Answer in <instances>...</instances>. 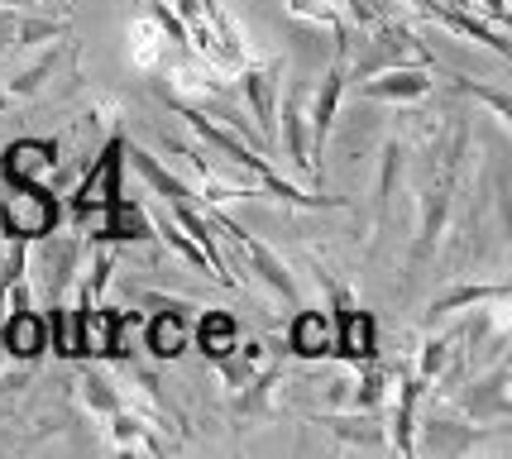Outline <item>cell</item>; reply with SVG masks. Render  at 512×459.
<instances>
[{
  "label": "cell",
  "instance_id": "6da1fadb",
  "mask_svg": "<svg viewBox=\"0 0 512 459\" xmlns=\"http://www.w3.org/2000/svg\"><path fill=\"white\" fill-rule=\"evenodd\" d=\"M383 67H431V72H441L436 53L422 44V34H412L393 15L374 24V29H364V34L355 29V44H350V58H345L350 82H364V77H374Z\"/></svg>",
  "mask_w": 512,
  "mask_h": 459
},
{
  "label": "cell",
  "instance_id": "7a4b0ae2",
  "mask_svg": "<svg viewBox=\"0 0 512 459\" xmlns=\"http://www.w3.org/2000/svg\"><path fill=\"white\" fill-rule=\"evenodd\" d=\"M455 187H460V182L431 173L426 177V187L417 192V230H412V249H407V268H402L407 287L426 273V263H436L441 244H446L450 216H455Z\"/></svg>",
  "mask_w": 512,
  "mask_h": 459
},
{
  "label": "cell",
  "instance_id": "3957f363",
  "mask_svg": "<svg viewBox=\"0 0 512 459\" xmlns=\"http://www.w3.org/2000/svg\"><path fill=\"white\" fill-rule=\"evenodd\" d=\"M283 77H288V63L283 58H254L235 72V96L245 101V115L249 125L259 130L264 139V153H273V130H278V91H283Z\"/></svg>",
  "mask_w": 512,
  "mask_h": 459
},
{
  "label": "cell",
  "instance_id": "277c9868",
  "mask_svg": "<svg viewBox=\"0 0 512 459\" xmlns=\"http://www.w3.org/2000/svg\"><path fill=\"white\" fill-rule=\"evenodd\" d=\"M288 82V91H278L283 96V106H278V130H273V153L283 149L288 153V163L297 168V173L307 177V182H316L321 187V168H316V153H312V120H307V72H292V77H283Z\"/></svg>",
  "mask_w": 512,
  "mask_h": 459
},
{
  "label": "cell",
  "instance_id": "5b68a950",
  "mask_svg": "<svg viewBox=\"0 0 512 459\" xmlns=\"http://www.w3.org/2000/svg\"><path fill=\"white\" fill-rule=\"evenodd\" d=\"M450 397H455V407L465 412V421L498 431V426L512 416V364H508V354H503V359H493L489 369L469 373Z\"/></svg>",
  "mask_w": 512,
  "mask_h": 459
},
{
  "label": "cell",
  "instance_id": "8992f818",
  "mask_svg": "<svg viewBox=\"0 0 512 459\" xmlns=\"http://www.w3.org/2000/svg\"><path fill=\"white\" fill-rule=\"evenodd\" d=\"M87 244L91 240H82V235H44V240H29V249H34V273L39 278H29V283L44 292L48 302L58 306V302H67V292H72V283L82 278V259H87Z\"/></svg>",
  "mask_w": 512,
  "mask_h": 459
},
{
  "label": "cell",
  "instance_id": "52a82bcc",
  "mask_svg": "<svg viewBox=\"0 0 512 459\" xmlns=\"http://www.w3.org/2000/svg\"><path fill=\"white\" fill-rule=\"evenodd\" d=\"M58 216H63V206L44 182H15V187H5V201H0V235H15L24 244L44 240L58 230Z\"/></svg>",
  "mask_w": 512,
  "mask_h": 459
},
{
  "label": "cell",
  "instance_id": "ba28073f",
  "mask_svg": "<svg viewBox=\"0 0 512 459\" xmlns=\"http://www.w3.org/2000/svg\"><path fill=\"white\" fill-rule=\"evenodd\" d=\"M120 173H125V134H111L101 153L87 163V173L72 192V211H101L120 197Z\"/></svg>",
  "mask_w": 512,
  "mask_h": 459
},
{
  "label": "cell",
  "instance_id": "9c48e42d",
  "mask_svg": "<svg viewBox=\"0 0 512 459\" xmlns=\"http://www.w3.org/2000/svg\"><path fill=\"white\" fill-rule=\"evenodd\" d=\"M407 163H412V144L398 139V134H388V139L379 144V182H374V225H369V244L393 225L402 182H407Z\"/></svg>",
  "mask_w": 512,
  "mask_h": 459
},
{
  "label": "cell",
  "instance_id": "30bf717a",
  "mask_svg": "<svg viewBox=\"0 0 512 459\" xmlns=\"http://www.w3.org/2000/svg\"><path fill=\"white\" fill-rule=\"evenodd\" d=\"M489 436V426H474V421H455V416H426L422 426H412V455H474Z\"/></svg>",
  "mask_w": 512,
  "mask_h": 459
},
{
  "label": "cell",
  "instance_id": "8fae6325",
  "mask_svg": "<svg viewBox=\"0 0 512 459\" xmlns=\"http://www.w3.org/2000/svg\"><path fill=\"white\" fill-rule=\"evenodd\" d=\"M307 426L331 431L350 450H369V455L388 450V431H383V421L374 412H355V407H345V412H307Z\"/></svg>",
  "mask_w": 512,
  "mask_h": 459
},
{
  "label": "cell",
  "instance_id": "7c38bea8",
  "mask_svg": "<svg viewBox=\"0 0 512 459\" xmlns=\"http://www.w3.org/2000/svg\"><path fill=\"white\" fill-rule=\"evenodd\" d=\"M58 173V144L53 139H15L10 149L0 153V182H48Z\"/></svg>",
  "mask_w": 512,
  "mask_h": 459
},
{
  "label": "cell",
  "instance_id": "4fadbf2b",
  "mask_svg": "<svg viewBox=\"0 0 512 459\" xmlns=\"http://www.w3.org/2000/svg\"><path fill=\"white\" fill-rule=\"evenodd\" d=\"M77 53H82V44L67 34V39H58V44H44V53L34 58L29 67H20V72H10L0 87L10 91V101H24V96H34V91H44V82H53L63 67L77 63Z\"/></svg>",
  "mask_w": 512,
  "mask_h": 459
},
{
  "label": "cell",
  "instance_id": "5bb4252c",
  "mask_svg": "<svg viewBox=\"0 0 512 459\" xmlns=\"http://www.w3.org/2000/svg\"><path fill=\"white\" fill-rule=\"evenodd\" d=\"M355 96L364 101H398V106H412V101H426L431 96V67H383L374 77L355 82Z\"/></svg>",
  "mask_w": 512,
  "mask_h": 459
},
{
  "label": "cell",
  "instance_id": "9a60e30c",
  "mask_svg": "<svg viewBox=\"0 0 512 459\" xmlns=\"http://www.w3.org/2000/svg\"><path fill=\"white\" fill-rule=\"evenodd\" d=\"M201 15H206V24H211V34H216V44L225 48V58L235 67L254 63V58H264V48L254 44V34L245 29V20L225 5V0H197Z\"/></svg>",
  "mask_w": 512,
  "mask_h": 459
},
{
  "label": "cell",
  "instance_id": "2e32d148",
  "mask_svg": "<svg viewBox=\"0 0 512 459\" xmlns=\"http://www.w3.org/2000/svg\"><path fill=\"white\" fill-rule=\"evenodd\" d=\"M106 436H111V450L115 455H168L173 440H163L158 426H149L139 412L120 407V412L106 416Z\"/></svg>",
  "mask_w": 512,
  "mask_h": 459
},
{
  "label": "cell",
  "instance_id": "e0dca14e",
  "mask_svg": "<svg viewBox=\"0 0 512 459\" xmlns=\"http://www.w3.org/2000/svg\"><path fill=\"white\" fill-rule=\"evenodd\" d=\"M498 297H512L508 278H498V283H455V287H446V292H436V297L426 302V330H436L441 321L460 316V311H474L479 302H498Z\"/></svg>",
  "mask_w": 512,
  "mask_h": 459
},
{
  "label": "cell",
  "instance_id": "ac0fdd59",
  "mask_svg": "<svg viewBox=\"0 0 512 459\" xmlns=\"http://www.w3.org/2000/svg\"><path fill=\"white\" fill-rule=\"evenodd\" d=\"M0 350L15 359H44L48 350V316L44 311H5L0 316Z\"/></svg>",
  "mask_w": 512,
  "mask_h": 459
},
{
  "label": "cell",
  "instance_id": "d6986e66",
  "mask_svg": "<svg viewBox=\"0 0 512 459\" xmlns=\"http://www.w3.org/2000/svg\"><path fill=\"white\" fill-rule=\"evenodd\" d=\"M120 120H125V96H120V91H91V101L82 106V115L72 120V139L87 153L96 139H111Z\"/></svg>",
  "mask_w": 512,
  "mask_h": 459
},
{
  "label": "cell",
  "instance_id": "ffe728a7",
  "mask_svg": "<svg viewBox=\"0 0 512 459\" xmlns=\"http://www.w3.org/2000/svg\"><path fill=\"white\" fill-rule=\"evenodd\" d=\"M168 34H163V24L154 20V15H139V20H130V29H125V58H130V67L139 72V77H154L158 67L168 63Z\"/></svg>",
  "mask_w": 512,
  "mask_h": 459
},
{
  "label": "cell",
  "instance_id": "44dd1931",
  "mask_svg": "<svg viewBox=\"0 0 512 459\" xmlns=\"http://www.w3.org/2000/svg\"><path fill=\"white\" fill-rule=\"evenodd\" d=\"M331 340H335L331 311H307V306H297L292 330H288V350L297 354V359H326V354H331Z\"/></svg>",
  "mask_w": 512,
  "mask_h": 459
},
{
  "label": "cell",
  "instance_id": "7402d4cb",
  "mask_svg": "<svg viewBox=\"0 0 512 459\" xmlns=\"http://www.w3.org/2000/svg\"><path fill=\"white\" fill-rule=\"evenodd\" d=\"M187 340H192V321H187V316H173V311L144 316V350L154 354L158 364L178 359V354L187 350Z\"/></svg>",
  "mask_w": 512,
  "mask_h": 459
},
{
  "label": "cell",
  "instance_id": "603a6c76",
  "mask_svg": "<svg viewBox=\"0 0 512 459\" xmlns=\"http://www.w3.org/2000/svg\"><path fill=\"white\" fill-rule=\"evenodd\" d=\"M283 10H288L292 24H307V29H321V34H331V44H345L355 29L345 20V10L335 5V0H283Z\"/></svg>",
  "mask_w": 512,
  "mask_h": 459
},
{
  "label": "cell",
  "instance_id": "cb8c5ba5",
  "mask_svg": "<svg viewBox=\"0 0 512 459\" xmlns=\"http://www.w3.org/2000/svg\"><path fill=\"white\" fill-rule=\"evenodd\" d=\"M72 397L82 402V412H87L91 421H106L111 412H120V393H115V378L106 369L72 373Z\"/></svg>",
  "mask_w": 512,
  "mask_h": 459
},
{
  "label": "cell",
  "instance_id": "d4e9b609",
  "mask_svg": "<svg viewBox=\"0 0 512 459\" xmlns=\"http://www.w3.org/2000/svg\"><path fill=\"white\" fill-rule=\"evenodd\" d=\"M450 96H460L465 106H484L489 110V120L498 125V134H508L512 125V101L503 87H484V82H469V77H460V72H450Z\"/></svg>",
  "mask_w": 512,
  "mask_h": 459
},
{
  "label": "cell",
  "instance_id": "484cf974",
  "mask_svg": "<svg viewBox=\"0 0 512 459\" xmlns=\"http://www.w3.org/2000/svg\"><path fill=\"white\" fill-rule=\"evenodd\" d=\"M192 321H197V345L206 359H221L240 345V321L230 311H197Z\"/></svg>",
  "mask_w": 512,
  "mask_h": 459
},
{
  "label": "cell",
  "instance_id": "4316f807",
  "mask_svg": "<svg viewBox=\"0 0 512 459\" xmlns=\"http://www.w3.org/2000/svg\"><path fill=\"white\" fill-rule=\"evenodd\" d=\"M106 240L111 244H149L154 240V220H149L144 206L115 197L111 201V235H106Z\"/></svg>",
  "mask_w": 512,
  "mask_h": 459
},
{
  "label": "cell",
  "instance_id": "83f0119b",
  "mask_svg": "<svg viewBox=\"0 0 512 459\" xmlns=\"http://www.w3.org/2000/svg\"><path fill=\"white\" fill-rule=\"evenodd\" d=\"M77 316H82V354L106 359V350H111V330H115V306L91 302V306H77Z\"/></svg>",
  "mask_w": 512,
  "mask_h": 459
},
{
  "label": "cell",
  "instance_id": "f1b7e54d",
  "mask_svg": "<svg viewBox=\"0 0 512 459\" xmlns=\"http://www.w3.org/2000/svg\"><path fill=\"white\" fill-rule=\"evenodd\" d=\"M72 34L67 20H34V15H15V29H10V48L24 53V48H44V44H58Z\"/></svg>",
  "mask_w": 512,
  "mask_h": 459
},
{
  "label": "cell",
  "instance_id": "f546056e",
  "mask_svg": "<svg viewBox=\"0 0 512 459\" xmlns=\"http://www.w3.org/2000/svg\"><path fill=\"white\" fill-rule=\"evenodd\" d=\"M455 330H446V335H422V345H417V364H412V373H417V383L422 388H431L436 378H441V369H446L450 350H455Z\"/></svg>",
  "mask_w": 512,
  "mask_h": 459
},
{
  "label": "cell",
  "instance_id": "4dcf8cb0",
  "mask_svg": "<svg viewBox=\"0 0 512 459\" xmlns=\"http://www.w3.org/2000/svg\"><path fill=\"white\" fill-rule=\"evenodd\" d=\"M149 220H154V240H163V244H168V249H173V254H182V259L192 263L197 273H211V263H206V254H201L197 244L187 240V230H182L178 220L168 216V206H163V211H154V216H149Z\"/></svg>",
  "mask_w": 512,
  "mask_h": 459
},
{
  "label": "cell",
  "instance_id": "1f68e13d",
  "mask_svg": "<svg viewBox=\"0 0 512 459\" xmlns=\"http://www.w3.org/2000/svg\"><path fill=\"white\" fill-rule=\"evenodd\" d=\"M130 302L139 311H173V316H197V306L187 302V297H173V292H154V287H130Z\"/></svg>",
  "mask_w": 512,
  "mask_h": 459
},
{
  "label": "cell",
  "instance_id": "d6a6232c",
  "mask_svg": "<svg viewBox=\"0 0 512 459\" xmlns=\"http://www.w3.org/2000/svg\"><path fill=\"white\" fill-rule=\"evenodd\" d=\"M469 5H474V10H479V15H484L489 24L508 29V0H469Z\"/></svg>",
  "mask_w": 512,
  "mask_h": 459
},
{
  "label": "cell",
  "instance_id": "836d02e7",
  "mask_svg": "<svg viewBox=\"0 0 512 459\" xmlns=\"http://www.w3.org/2000/svg\"><path fill=\"white\" fill-rule=\"evenodd\" d=\"M24 5H39V0H0V10H24Z\"/></svg>",
  "mask_w": 512,
  "mask_h": 459
},
{
  "label": "cell",
  "instance_id": "e575fe53",
  "mask_svg": "<svg viewBox=\"0 0 512 459\" xmlns=\"http://www.w3.org/2000/svg\"><path fill=\"white\" fill-rule=\"evenodd\" d=\"M39 5H44V0H39Z\"/></svg>",
  "mask_w": 512,
  "mask_h": 459
}]
</instances>
